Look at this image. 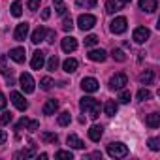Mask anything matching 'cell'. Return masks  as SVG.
I'll list each match as a JSON object with an SVG mask.
<instances>
[{"mask_svg": "<svg viewBox=\"0 0 160 160\" xmlns=\"http://www.w3.org/2000/svg\"><path fill=\"white\" fill-rule=\"evenodd\" d=\"M104 111H106V115H108V117H113V115L117 113V102H113V100L106 102V106H104Z\"/></svg>", "mask_w": 160, "mask_h": 160, "instance_id": "cb8c5ba5", "label": "cell"}, {"mask_svg": "<svg viewBox=\"0 0 160 160\" xmlns=\"http://www.w3.org/2000/svg\"><path fill=\"white\" fill-rule=\"evenodd\" d=\"M111 57H113L115 60H119V62H124V60H126V55H124L122 49H113V51H111Z\"/></svg>", "mask_w": 160, "mask_h": 160, "instance_id": "4dcf8cb0", "label": "cell"}, {"mask_svg": "<svg viewBox=\"0 0 160 160\" xmlns=\"http://www.w3.org/2000/svg\"><path fill=\"white\" fill-rule=\"evenodd\" d=\"M40 2H42V0H28V10H32V12H36L38 8H40Z\"/></svg>", "mask_w": 160, "mask_h": 160, "instance_id": "7bdbcfd3", "label": "cell"}, {"mask_svg": "<svg viewBox=\"0 0 160 160\" xmlns=\"http://www.w3.org/2000/svg\"><path fill=\"white\" fill-rule=\"evenodd\" d=\"M25 128H27V130H28V132H36V130H38V128H40V122H38V121H28V122H27V126H25Z\"/></svg>", "mask_w": 160, "mask_h": 160, "instance_id": "60d3db41", "label": "cell"}, {"mask_svg": "<svg viewBox=\"0 0 160 160\" xmlns=\"http://www.w3.org/2000/svg\"><path fill=\"white\" fill-rule=\"evenodd\" d=\"M53 85H55V83H53L51 77H42V79H40V87H42L43 91H49Z\"/></svg>", "mask_w": 160, "mask_h": 160, "instance_id": "f546056e", "label": "cell"}, {"mask_svg": "<svg viewBox=\"0 0 160 160\" xmlns=\"http://www.w3.org/2000/svg\"><path fill=\"white\" fill-rule=\"evenodd\" d=\"M53 2H55V10H57V13H58V15H64V13H66V6L62 4V0H53Z\"/></svg>", "mask_w": 160, "mask_h": 160, "instance_id": "d590c367", "label": "cell"}, {"mask_svg": "<svg viewBox=\"0 0 160 160\" xmlns=\"http://www.w3.org/2000/svg\"><path fill=\"white\" fill-rule=\"evenodd\" d=\"M19 83H21V89H23V92H27V94L34 92V87H36V83H34V79H32V75H30V73H21V77H19Z\"/></svg>", "mask_w": 160, "mask_h": 160, "instance_id": "277c9868", "label": "cell"}, {"mask_svg": "<svg viewBox=\"0 0 160 160\" xmlns=\"http://www.w3.org/2000/svg\"><path fill=\"white\" fill-rule=\"evenodd\" d=\"M152 79H154V73H152V70H145V72L139 75V81H141L143 85H151V83H152Z\"/></svg>", "mask_w": 160, "mask_h": 160, "instance_id": "603a6c76", "label": "cell"}, {"mask_svg": "<svg viewBox=\"0 0 160 160\" xmlns=\"http://www.w3.org/2000/svg\"><path fill=\"white\" fill-rule=\"evenodd\" d=\"M55 158H57V160H72L73 154H72V151H58V152L55 154Z\"/></svg>", "mask_w": 160, "mask_h": 160, "instance_id": "1f68e13d", "label": "cell"}, {"mask_svg": "<svg viewBox=\"0 0 160 160\" xmlns=\"http://www.w3.org/2000/svg\"><path fill=\"white\" fill-rule=\"evenodd\" d=\"M58 109V102L57 100H47L45 104H43V115H55V111Z\"/></svg>", "mask_w": 160, "mask_h": 160, "instance_id": "ac0fdd59", "label": "cell"}, {"mask_svg": "<svg viewBox=\"0 0 160 160\" xmlns=\"http://www.w3.org/2000/svg\"><path fill=\"white\" fill-rule=\"evenodd\" d=\"M102 134H104V128H102V126H98V124H92V126L89 128V138H91L92 141H100Z\"/></svg>", "mask_w": 160, "mask_h": 160, "instance_id": "d6986e66", "label": "cell"}, {"mask_svg": "<svg viewBox=\"0 0 160 160\" xmlns=\"http://www.w3.org/2000/svg\"><path fill=\"white\" fill-rule=\"evenodd\" d=\"M77 25H79L81 30H91L96 25V17L91 15V13H81V15L77 17Z\"/></svg>", "mask_w": 160, "mask_h": 160, "instance_id": "3957f363", "label": "cell"}, {"mask_svg": "<svg viewBox=\"0 0 160 160\" xmlns=\"http://www.w3.org/2000/svg\"><path fill=\"white\" fill-rule=\"evenodd\" d=\"M79 108H81V111H87L91 119H98V115H100V104H98V100H94V98H91V96L81 98Z\"/></svg>", "mask_w": 160, "mask_h": 160, "instance_id": "6da1fadb", "label": "cell"}, {"mask_svg": "<svg viewBox=\"0 0 160 160\" xmlns=\"http://www.w3.org/2000/svg\"><path fill=\"white\" fill-rule=\"evenodd\" d=\"M75 4L81 8V6H89V8H94L96 6V0H75Z\"/></svg>", "mask_w": 160, "mask_h": 160, "instance_id": "f35d334b", "label": "cell"}, {"mask_svg": "<svg viewBox=\"0 0 160 160\" xmlns=\"http://www.w3.org/2000/svg\"><path fill=\"white\" fill-rule=\"evenodd\" d=\"M124 85H128V77H126V73H115V75L111 77V81H109V87L115 89V91L124 89Z\"/></svg>", "mask_w": 160, "mask_h": 160, "instance_id": "5b68a950", "label": "cell"}, {"mask_svg": "<svg viewBox=\"0 0 160 160\" xmlns=\"http://www.w3.org/2000/svg\"><path fill=\"white\" fill-rule=\"evenodd\" d=\"M43 64H45V53H43V51H36L34 57H32V60H30L32 70H42Z\"/></svg>", "mask_w": 160, "mask_h": 160, "instance_id": "8fae6325", "label": "cell"}, {"mask_svg": "<svg viewBox=\"0 0 160 160\" xmlns=\"http://www.w3.org/2000/svg\"><path fill=\"white\" fill-rule=\"evenodd\" d=\"M126 25H128V21H126V17H115L113 21H111V32L113 34H122L124 30H126Z\"/></svg>", "mask_w": 160, "mask_h": 160, "instance_id": "52a82bcc", "label": "cell"}, {"mask_svg": "<svg viewBox=\"0 0 160 160\" xmlns=\"http://www.w3.org/2000/svg\"><path fill=\"white\" fill-rule=\"evenodd\" d=\"M151 96H152V94H151V91H149V89H139V91H138V100H139V102L151 100Z\"/></svg>", "mask_w": 160, "mask_h": 160, "instance_id": "83f0119b", "label": "cell"}, {"mask_svg": "<svg viewBox=\"0 0 160 160\" xmlns=\"http://www.w3.org/2000/svg\"><path fill=\"white\" fill-rule=\"evenodd\" d=\"M6 104H8V100H6V96L0 92V109H4L6 108Z\"/></svg>", "mask_w": 160, "mask_h": 160, "instance_id": "7dc6e473", "label": "cell"}, {"mask_svg": "<svg viewBox=\"0 0 160 160\" xmlns=\"http://www.w3.org/2000/svg\"><path fill=\"white\" fill-rule=\"evenodd\" d=\"M62 68H64L66 73H73V72L77 70V60H75V58H66L64 64H62Z\"/></svg>", "mask_w": 160, "mask_h": 160, "instance_id": "7402d4cb", "label": "cell"}, {"mask_svg": "<svg viewBox=\"0 0 160 160\" xmlns=\"http://www.w3.org/2000/svg\"><path fill=\"white\" fill-rule=\"evenodd\" d=\"M0 72H2V75L8 79V83H10V85H15V83H13V70H10V68H2Z\"/></svg>", "mask_w": 160, "mask_h": 160, "instance_id": "836d02e7", "label": "cell"}, {"mask_svg": "<svg viewBox=\"0 0 160 160\" xmlns=\"http://www.w3.org/2000/svg\"><path fill=\"white\" fill-rule=\"evenodd\" d=\"M45 34H47V28L45 27H38L34 32H32V36H30V40H32V43H40V42H43L45 40Z\"/></svg>", "mask_w": 160, "mask_h": 160, "instance_id": "2e32d148", "label": "cell"}, {"mask_svg": "<svg viewBox=\"0 0 160 160\" xmlns=\"http://www.w3.org/2000/svg\"><path fill=\"white\" fill-rule=\"evenodd\" d=\"M12 121H13V115H12L10 111H4L2 117H0V124H10Z\"/></svg>", "mask_w": 160, "mask_h": 160, "instance_id": "8d00e7d4", "label": "cell"}, {"mask_svg": "<svg viewBox=\"0 0 160 160\" xmlns=\"http://www.w3.org/2000/svg\"><path fill=\"white\" fill-rule=\"evenodd\" d=\"M49 15H51V10H49V8H43V12H42V19H43V21H47V19H49Z\"/></svg>", "mask_w": 160, "mask_h": 160, "instance_id": "bcb514c9", "label": "cell"}, {"mask_svg": "<svg viewBox=\"0 0 160 160\" xmlns=\"http://www.w3.org/2000/svg\"><path fill=\"white\" fill-rule=\"evenodd\" d=\"M145 124H147L149 128H158V126H160V115H158V113H151V115H147Z\"/></svg>", "mask_w": 160, "mask_h": 160, "instance_id": "ffe728a7", "label": "cell"}, {"mask_svg": "<svg viewBox=\"0 0 160 160\" xmlns=\"http://www.w3.org/2000/svg\"><path fill=\"white\" fill-rule=\"evenodd\" d=\"M12 15L13 17H21L23 15V4L19 2V0H15V2L12 4Z\"/></svg>", "mask_w": 160, "mask_h": 160, "instance_id": "484cf974", "label": "cell"}, {"mask_svg": "<svg viewBox=\"0 0 160 160\" xmlns=\"http://www.w3.org/2000/svg\"><path fill=\"white\" fill-rule=\"evenodd\" d=\"M96 43H98V36L89 34V36L85 38V45H87V47H92V45H96Z\"/></svg>", "mask_w": 160, "mask_h": 160, "instance_id": "74e56055", "label": "cell"}, {"mask_svg": "<svg viewBox=\"0 0 160 160\" xmlns=\"http://www.w3.org/2000/svg\"><path fill=\"white\" fill-rule=\"evenodd\" d=\"M12 102H13V106L19 109V111H27L28 109V102L25 100V96L21 94V92H12Z\"/></svg>", "mask_w": 160, "mask_h": 160, "instance_id": "ba28073f", "label": "cell"}, {"mask_svg": "<svg viewBox=\"0 0 160 160\" xmlns=\"http://www.w3.org/2000/svg\"><path fill=\"white\" fill-rule=\"evenodd\" d=\"M130 98H132L130 91H122V89H121V94H119V102H122V104H128V102H130Z\"/></svg>", "mask_w": 160, "mask_h": 160, "instance_id": "e575fe53", "label": "cell"}, {"mask_svg": "<svg viewBox=\"0 0 160 160\" xmlns=\"http://www.w3.org/2000/svg\"><path fill=\"white\" fill-rule=\"evenodd\" d=\"M89 60H92V62H104L106 58H108V53L104 51V49H92V51H89Z\"/></svg>", "mask_w": 160, "mask_h": 160, "instance_id": "5bb4252c", "label": "cell"}, {"mask_svg": "<svg viewBox=\"0 0 160 160\" xmlns=\"http://www.w3.org/2000/svg\"><path fill=\"white\" fill-rule=\"evenodd\" d=\"M156 8H158V2H156V0H139V10H143V12H147V13L156 12Z\"/></svg>", "mask_w": 160, "mask_h": 160, "instance_id": "9a60e30c", "label": "cell"}, {"mask_svg": "<svg viewBox=\"0 0 160 160\" xmlns=\"http://www.w3.org/2000/svg\"><path fill=\"white\" fill-rule=\"evenodd\" d=\"M27 122H28V119H27V117H23V119H21L19 122H17V126H15V130H21L23 126H27Z\"/></svg>", "mask_w": 160, "mask_h": 160, "instance_id": "f6af8a7d", "label": "cell"}, {"mask_svg": "<svg viewBox=\"0 0 160 160\" xmlns=\"http://www.w3.org/2000/svg\"><path fill=\"white\" fill-rule=\"evenodd\" d=\"M60 45H62V51L64 53H72V51L77 49V40L73 36H66V38H62Z\"/></svg>", "mask_w": 160, "mask_h": 160, "instance_id": "30bf717a", "label": "cell"}, {"mask_svg": "<svg viewBox=\"0 0 160 160\" xmlns=\"http://www.w3.org/2000/svg\"><path fill=\"white\" fill-rule=\"evenodd\" d=\"M8 55H10V58H12V60H15V62L23 64V62H25V55H27V53H25V49H23V47H15V49H12Z\"/></svg>", "mask_w": 160, "mask_h": 160, "instance_id": "e0dca14e", "label": "cell"}, {"mask_svg": "<svg viewBox=\"0 0 160 160\" xmlns=\"http://www.w3.org/2000/svg\"><path fill=\"white\" fill-rule=\"evenodd\" d=\"M81 89H83L85 92H96V91L100 89V83L96 81L94 77H85L83 81H81Z\"/></svg>", "mask_w": 160, "mask_h": 160, "instance_id": "9c48e42d", "label": "cell"}, {"mask_svg": "<svg viewBox=\"0 0 160 160\" xmlns=\"http://www.w3.org/2000/svg\"><path fill=\"white\" fill-rule=\"evenodd\" d=\"M32 156H36L34 149H27V151H21V152L15 154V158H32Z\"/></svg>", "mask_w": 160, "mask_h": 160, "instance_id": "d6a6232c", "label": "cell"}, {"mask_svg": "<svg viewBox=\"0 0 160 160\" xmlns=\"http://www.w3.org/2000/svg\"><path fill=\"white\" fill-rule=\"evenodd\" d=\"M128 2H130V0H126V4H128Z\"/></svg>", "mask_w": 160, "mask_h": 160, "instance_id": "681fc988", "label": "cell"}, {"mask_svg": "<svg viewBox=\"0 0 160 160\" xmlns=\"http://www.w3.org/2000/svg\"><path fill=\"white\" fill-rule=\"evenodd\" d=\"M55 38H57L55 30H47V42H49V43H53V42H55Z\"/></svg>", "mask_w": 160, "mask_h": 160, "instance_id": "ee69618b", "label": "cell"}, {"mask_svg": "<svg viewBox=\"0 0 160 160\" xmlns=\"http://www.w3.org/2000/svg\"><path fill=\"white\" fill-rule=\"evenodd\" d=\"M124 4H126V0H108V2H106V12H108L109 15H113L115 12L122 10Z\"/></svg>", "mask_w": 160, "mask_h": 160, "instance_id": "7c38bea8", "label": "cell"}, {"mask_svg": "<svg viewBox=\"0 0 160 160\" xmlns=\"http://www.w3.org/2000/svg\"><path fill=\"white\" fill-rule=\"evenodd\" d=\"M57 121H58V124H60V126H68V124L72 122V115H70V111H62V113L58 115V119H57Z\"/></svg>", "mask_w": 160, "mask_h": 160, "instance_id": "d4e9b609", "label": "cell"}, {"mask_svg": "<svg viewBox=\"0 0 160 160\" xmlns=\"http://www.w3.org/2000/svg\"><path fill=\"white\" fill-rule=\"evenodd\" d=\"M6 139H8V134H6L4 130H0V145H4V143H6Z\"/></svg>", "mask_w": 160, "mask_h": 160, "instance_id": "c3c4849f", "label": "cell"}, {"mask_svg": "<svg viewBox=\"0 0 160 160\" xmlns=\"http://www.w3.org/2000/svg\"><path fill=\"white\" fill-rule=\"evenodd\" d=\"M62 28H64V30H66V32H70V30H72V28H73V21H72V19H70V17H66V19H64V21H62Z\"/></svg>", "mask_w": 160, "mask_h": 160, "instance_id": "b9f144b4", "label": "cell"}, {"mask_svg": "<svg viewBox=\"0 0 160 160\" xmlns=\"http://www.w3.org/2000/svg\"><path fill=\"white\" fill-rule=\"evenodd\" d=\"M149 36H151V30H149L147 27H138V28L134 30V34H132V40H134L136 43H145V42L149 40Z\"/></svg>", "mask_w": 160, "mask_h": 160, "instance_id": "8992f818", "label": "cell"}, {"mask_svg": "<svg viewBox=\"0 0 160 160\" xmlns=\"http://www.w3.org/2000/svg\"><path fill=\"white\" fill-rule=\"evenodd\" d=\"M42 139H43L45 143H57V141H58V136H57V134H51V132H43V134H42Z\"/></svg>", "mask_w": 160, "mask_h": 160, "instance_id": "f1b7e54d", "label": "cell"}, {"mask_svg": "<svg viewBox=\"0 0 160 160\" xmlns=\"http://www.w3.org/2000/svg\"><path fill=\"white\" fill-rule=\"evenodd\" d=\"M108 154L111 158H124L128 154V147L121 141H113V143L108 145Z\"/></svg>", "mask_w": 160, "mask_h": 160, "instance_id": "7a4b0ae2", "label": "cell"}, {"mask_svg": "<svg viewBox=\"0 0 160 160\" xmlns=\"http://www.w3.org/2000/svg\"><path fill=\"white\" fill-rule=\"evenodd\" d=\"M58 64H60V62H58V57L53 55V57L47 60V70H49V72H55V70L58 68Z\"/></svg>", "mask_w": 160, "mask_h": 160, "instance_id": "4316f807", "label": "cell"}, {"mask_svg": "<svg viewBox=\"0 0 160 160\" xmlns=\"http://www.w3.org/2000/svg\"><path fill=\"white\" fill-rule=\"evenodd\" d=\"M66 141H68V145H70V147H73V149H83V147H85V143H83L81 139H79L75 134H70Z\"/></svg>", "mask_w": 160, "mask_h": 160, "instance_id": "44dd1931", "label": "cell"}, {"mask_svg": "<svg viewBox=\"0 0 160 160\" xmlns=\"http://www.w3.org/2000/svg\"><path fill=\"white\" fill-rule=\"evenodd\" d=\"M28 23H21V25H17V28H15V32H13V38L17 40V42H23L27 36H28Z\"/></svg>", "mask_w": 160, "mask_h": 160, "instance_id": "4fadbf2b", "label": "cell"}, {"mask_svg": "<svg viewBox=\"0 0 160 160\" xmlns=\"http://www.w3.org/2000/svg\"><path fill=\"white\" fill-rule=\"evenodd\" d=\"M149 147H151V151H160V139L158 138H151L149 139Z\"/></svg>", "mask_w": 160, "mask_h": 160, "instance_id": "ab89813d", "label": "cell"}]
</instances>
